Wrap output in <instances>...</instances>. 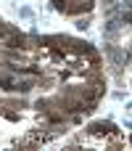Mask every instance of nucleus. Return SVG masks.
<instances>
[{"instance_id": "f257e3e1", "label": "nucleus", "mask_w": 132, "mask_h": 151, "mask_svg": "<svg viewBox=\"0 0 132 151\" xmlns=\"http://www.w3.org/2000/svg\"><path fill=\"white\" fill-rule=\"evenodd\" d=\"M53 5H56V8H61V11H64V8H66V0H53Z\"/></svg>"}]
</instances>
